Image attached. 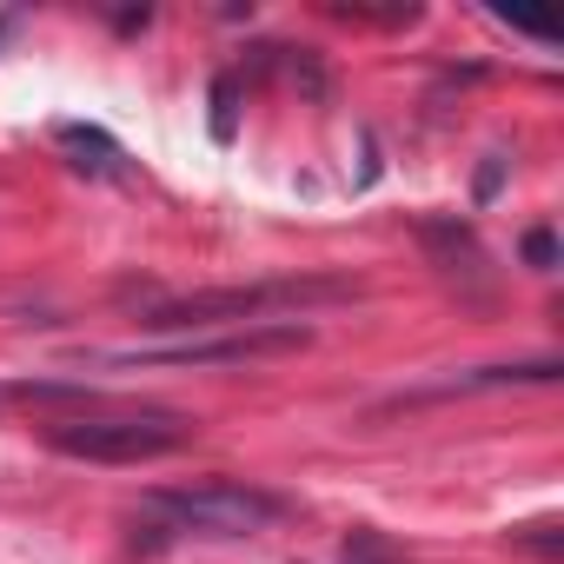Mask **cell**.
<instances>
[{"instance_id": "1", "label": "cell", "mask_w": 564, "mask_h": 564, "mask_svg": "<svg viewBox=\"0 0 564 564\" xmlns=\"http://www.w3.org/2000/svg\"><path fill=\"white\" fill-rule=\"evenodd\" d=\"M359 300L352 279H319V272H286V279H252V286H206V293H173L140 313L147 333H213V326H279L319 306Z\"/></svg>"}, {"instance_id": "2", "label": "cell", "mask_w": 564, "mask_h": 564, "mask_svg": "<svg viewBox=\"0 0 564 564\" xmlns=\"http://www.w3.org/2000/svg\"><path fill=\"white\" fill-rule=\"evenodd\" d=\"M193 419L180 412H100V419H61L47 425V445L61 458H87V465H147L166 458L180 445H193Z\"/></svg>"}, {"instance_id": "3", "label": "cell", "mask_w": 564, "mask_h": 564, "mask_svg": "<svg viewBox=\"0 0 564 564\" xmlns=\"http://www.w3.org/2000/svg\"><path fill=\"white\" fill-rule=\"evenodd\" d=\"M153 518H166L173 531H199V538H252L265 524L286 518V498H272L259 485L239 478H199V485H166L147 498Z\"/></svg>"}, {"instance_id": "4", "label": "cell", "mask_w": 564, "mask_h": 564, "mask_svg": "<svg viewBox=\"0 0 564 564\" xmlns=\"http://www.w3.org/2000/svg\"><path fill=\"white\" fill-rule=\"evenodd\" d=\"M313 326L279 319V326H232L213 339H166V346H120V352H94L100 366H252V359H279V352H306Z\"/></svg>"}, {"instance_id": "5", "label": "cell", "mask_w": 564, "mask_h": 564, "mask_svg": "<svg viewBox=\"0 0 564 564\" xmlns=\"http://www.w3.org/2000/svg\"><path fill=\"white\" fill-rule=\"evenodd\" d=\"M54 147H61V153H67V166H74V173H87V180H113V173H120V160H127V153H120V140H113L107 127H87V120H61V127H54Z\"/></svg>"}, {"instance_id": "6", "label": "cell", "mask_w": 564, "mask_h": 564, "mask_svg": "<svg viewBox=\"0 0 564 564\" xmlns=\"http://www.w3.org/2000/svg\"><path fill=\"white\" fill-rule=\"evenodd\" d=\"M564 366L557 359H524V366H478V372H458L432 392H498V386H551ZM432 392H412V399H432Z\"/></svg>"}, {"instance_id": "7", "label": "cell", "mask_w": 564, "mask_h": 564, "mask_svg": "<svg viewBox=\"0 0 564 564\" xmlns=\"http://www.w3.org/2000/svg\"><path fill=\"white\" fill-rule=\"evenodd\" d=\"M419 239L432 246V259H438L445 272H471V265L485 259V252H478V239H471L458 219H425V226H419Z\"/></svg>"}, {"instance_id": "8", "label": "cell", "mask_w": 564, "mask_h": 564, "mask_svg": "<svg viewBox=\"0 0 564 564\" xmlns=\"http://www.w3.org/2000/svg\"><path fill=\"white\" fill-rule=\"evenodd\" d=\"M206 100H213V140L232 147V140H239V74H219Z\"/></svg>"}, {"instance_id": "9", "label": "cell", "mask_w": 564, "mask_h": 564, "mask_svg": "<svg viewBox=\"0 0 564 564\" xmlns=\"http://www.w3.org/2000/svg\"><path fill=\"white\" fill-rule=\"evenodd\" d=\"M524 259H531L538 272H551V265H557V232H551V226H531V232H524Z\"/></svg>"}, {"instance_id": "10", "label": "cell", "mask_w": 564, "mask_h": 564, "mask_svg": "<svg viewBox=\"0 0 564 564\" xmlns=\"http://www.w3.org/2000/svg\"><path fill=\"white\" fill-rule=\"evenodd\" d=\"M511 544H531V551H544V557H551L564 538H557V524L544 518V524H518V531H511Z\"/></svg>"}, {"instance_id": "11", "label": "cell", "mask_w": 564, "mask_h": 564, "mask_svg": "<svg viewBox=\"0 0 564 564\" xmlns=\"http://www.w3.org/2000/svg\"><path fill=\"white\" fill-rule=\"evenodd\" d=\"M498 186H505V160H498V153H491V160H485V166H478V199H491V193H498Z\"/></svg>"}, {"instance_id": "12", "label": "cell", "mask_w": 564, "mask_h": 564, "mask_svg": "<svg viewBox=\"0 0 564 564\" xmlns=\"http://www.w3.org/2000/svg\"><path fill=\"white\" fill-rule=\"evenodd\" d=\"M8 34H14V14H0V41H8Z\"/></svg>"}, {"instance_id": "13", "label": "cell", "mask_w": 564, "mask_h": 564, "mask_svg": "<svg viewBox=\"0 0 564 564\" xmlns=\"http://www.w3.org/2000/svg\"><path fill=\"white\" fill-rule=\"evenodd\" d=\"M352 564H359V551H352Z\"/></svg>"}]
</instances>
